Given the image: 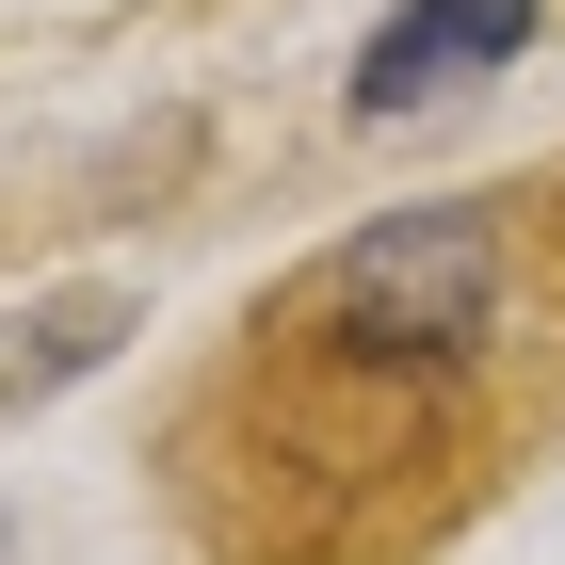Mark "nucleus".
I'll list each match as a JSON object with an SVG mask.
<instances>
[{
    "instance_id": "nucleus-1",
    "label": "nucleus",
    "mask_w": 565,
    "mask_h": 565,
    "mask_svg": "<svg viewBox=\"0 0 565 565\" xmlns=\"http://www.w3.org/2000/svg\"><path fill=\"white\" fill-rule=\"evenodd\" d=\"M565 452V178L420 194L275 275L178 388L162 501L194 565H436Z\"/></svg>"
},
{
    "instance_id": "nucleus-2",
    "label": "nucleus",
    "mask_w": 565,
    "mask_h": 565,
    "mask_svg": "<svg viewBox=\"0 0 565 565\" xmlns=\"http://www.w3.org/2000/svg\"><path fill=\"white\" fill-rule=\"evenodd\" d=\"M533 17H550V0H404L388 33L355 49V114H404V97H452L469 65L533 49Z\"/></svg>"
}]
</instances>
